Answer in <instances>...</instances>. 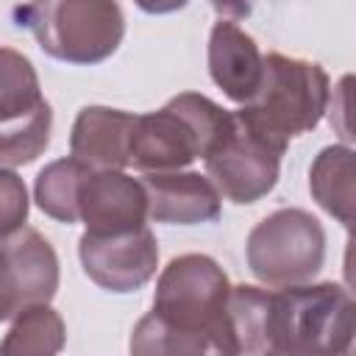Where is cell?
Instances as JSON below:
<instances>
[{
    "instance_id": "cell-8",
    "label": "cell",
    "mask_w": 356,
    "mask_h": 356,
    "mask_svg": "<svg viewBox=\"0 0 356 356\" xmlns=\"http://www.w3.org/2000/svg\"><path fill=\"white\" fill-rule=\"evenodd\" d=\"M56 289L58 256L36 228L0 239V323L31 303H50Z\"/></svg>"
},
{
    "instance_id": "cell-2",
    "label": "cell",
    "mask_w": 356,
    "mask_h": 356,
    "mask_svg": "<svg viewBox=\"0 0 356 356\" xmlns=\"http://www.w3.org/2000/svg\"><path fill=\"white\" fill-rule=\"evenodd\" d=\"M356 331V306L334 281L295 284L270 292L267 353H345Z\"/></svg>"
},
{
    "instance_id": "cell-5",
    "label": "cell",
    "mask_w": 356,
    "mask_h": 356,
    "mask_svg": "<svg viewBox=\"0 0 356 356\" xmlns=\"http://www.w3.org/2000/svg\"><path fill=\"white\" fill-rule=\"evenodd\" d=\"M17 22L50 58L86 67L114 56L125 36L117 0H31L17 8Z\"/></svg>"
},
{
    "instance_id": "cell-13",
    "label": "cell",
    "mask_w": 356,
    "mask_h": 356,
    "mask_svg": "<svg viewBox=\"0 0 356 356\" xmlns=\"http://www.w3.org/2000/svg\"><path fill=\"white\" fill-rule=\"evenodd\" d=\"M136 114L86 106L78 111L70 134V153L95 170H125L131 164V131Z\"/></svg>"
},
{
    "instance_id": "cell-19",
    "label": "cell",
    "mask_w": 356,
    "mask_h": 356,
    "mask_svg": "<svg viewBox=\"0 0 356 356\" xmlns=\"http://www.w3.org/2000/svg\"><path fill=\"white\" fill-rule=\"evenodd\" d=\"M28 189L22 178L0 167V239L19 231L28 220Z\"/></svg>"
},
{
    "instance_id": "cell-3",
    "label": "cell",
    "mask_w": 356,
    "mask_h": 356,
    "mask_svg": "<svg viewBox=\"0 0 356 356\" xmlns=\"http://www.w3.org/2000/svg\"><path fill=\"white\" fill-rule=\"evenodd\" d=\"M231 111L197 92H181L159 111L136 114L131 131V164L142 172L184 170L203 159L228 131Z\"/></svg>"
},
{
    "instance_id": "cell-4",
    "label": "cell",
    "mask_w": 356,
    "mask_h": 356,
    "mask_svg": "<svg viewBox=\"0 0 356 356\" xmlns=\"http://www.w3.org/2000/svg\"><path fill=\"white\" fill-rule=\"evenodd\" d=\"M331 100L328 72L306 58L267 53L256 95L239 108V117L256 131L289 145L323 120Z\"/></svg>"
},
{
    "instance_id": "cell-16",
    "label": "cell",
    "mask_w": 356,
    "mask_h": 356,
    "mask_svg": "<svg viewBox=\"0 0 356 356\" xmlns=\"http://www.w3.org/2000/svg\"><path fill=\"white\" fill-rule=\"evenodd\" d=\"M44 103L31 58L14 47H0V125L25 120Z\"/></svg>"
},
{
    "instance_id": "cell-1",
    "label": "cell",
    "mask_w": 356,
    "mask_h": 356,
    "mask_svg": "<svg viewBox=\"0 0 356 356\" xmlns=\"http://www.w3.org/2000/svg\"><path fill=\"white\" fill-rule=\"evenodd\" d=\"M225 270L206 253L175 256L156 281L153 312L131 334V353H231Z\"/></svg>"
},
{
    "instance_id": "cell-6",
    "label": "cell",
    "mask_w": 356,
    "mask_h": 356,
    "mask_svg": "<svg viewBox=\"0 0 356 356\" xmlns=\"http://www.w3.org/2000/svg\"><path fill=\"white\" fill-rule=\"evenodd\" d=\"M245 259L250 273L273 289L306 284L325 261V231L303 209H278L253 225Z\"/></svg>"
},
{
    "instance_id": "cell-15",
    "label": "cell",
    "mask_w": 356,
    "mask_h": 356,
    "mask_svg": "<svg viewBox=\"0 0 356 356\" xmlns=\"http://www.w3.org/2000/svg\"><path fill=\"white\" fill-rule=\"evenodd\" d=\"M64 320L47 303H31L14 314V323L0 342L6 356H53L64 348Z\"/></svg>"
},
{
    "instance_id": "cell-20",
    "label": "cell",
    "mask_w": 356,
    "mask_h": 356,
    "mask_svg": "<svg viewBox=\"0 0 356 356\" xmlns=\"http://www.w3.org/2000/svg\"><path fill=\"white\" fill-rule=\"evenodd\" d=\"M209 3L225 19H245V17H250V11L256 6V0H209Z\"/></svg>"
},
{
    "instance_id": "cell-7",
    "label": "cell",
    "mask_w": 356,
    "mask_h": 356,
    "mask_svg": "<svg viewBox=\"0 0 356 356\" xmlns=\"http://www.w3.org/2000/svg\"><path fill=\"white\" fill-rule=\"evenodd\" d=\"M284 153V142L256 131L239 117V111H231L228 131L203 161L220 195L234 203H256L278 184Z\"/></svg>"
},
{
    "instance_id": "cell-21",
    "label": "cell",
    "mask_w": 356,
    "mask_h": 356,
    "mask_svg": "<svg viewBox=\"0 0 356 356\" xmlns=\"http://www.w3.org/2000/svg\"><path fill=\"white\" fill-rule=\"evenodd\" d=\"M145 14H172L184 8L189 0H134Z\"/></svg>"
},
{
    "instance_id": "cell-12",
    "label": "cell",
    "mask_w": 356,
    "mask_h": 356,
    "mask_svg": "<svg viewBox=\"0 0 356 356\" xmlns=\"http://www.w3.org/2000/svg\"><path fill=\"white\" fill-rule=\"evenodd\" d=\"M264 56L253 36L234 19H220L209 33V72L228 100L245 106L261 83Z\"/></svg>"
},
{
    "instance_id": "cell-10",
    "label": "cell",
    "mask_w": 356,
    "mask_h": 356,
    "mask_svg": "<svg viewBox=\"0 0 356 356\" xmlns=\"http://www.w3.org/2000/svg\"><path fill=\"white\" fill-rule=\"evenodd\" d=\"M75 211H78V222L86 225V234L114 236L145 225L147 197L142 181L125 175L122 170L92 167L78 186Z\"/></svg>"
},
{
    "instance_id": "cell-18",
    "label": "cell",
    "mask_w": 356,
    "mask_h": 356,
    "mask_svg": "<svg viewBox=\"0 0 356 356\" xmlns=\"http://www.w3.org/2000/svg\"><path fill=\"white\" fill-rule=\"evenodd\" d=\"M53 108L42 106L36 114L0 125V167H25L36 161L50 145Z\"/></svg>"
},
{
    "instance_id": "cell-9",
    "label": "cell",
    "mask_w": 356,
    "mask_h": 356,
    "mask_svg": "<svg viewBox=\"0 0 356 356\" xmlns=\"http://www.w3.org/2000/svg\"><path fill=\"white\" fill-rule=\"evenodd\" d=\"M81 267L106 292H136L142 289L159 267V242L147 225L114 234V236H97L86 234L78 242Z\"/></svg>"
},
{
    "instance_id": "cell-11",
    "label": "cell",
    "mask_w": 356,
    "mask_h": 356,
    "mask_svg": "<svg viewBox=\"0 0 356 356\" xmlns=\"http://www.w3.org/2000/svg\"><path fill=\"white\" fill-rule=\"evenodd\" d=\"M142 189L147 197V217L153 222L197 225L214 222L222 211V195L214 181L200 172H142Z\"/></svg>"
},
{
    "instance_id": "cell-17",
    "label": "cell",
    "mask_w": 356,
    "mask_h": 356,
    "mask_svg": "<svg viewBox=\"0 0 356 356\" xmlns=\"http://www.w3.org/2000/svg\"><path fill=\"white\" fill-rule=\"evenodd\" d=\"M89 170L92 167L83 164L75 156L50 161L36 175V184H33V200H36V206L47 217H53L58 222H67V225L78 222L75 197H78V186H81V181H83V175Z\"/></svg>"
},
{
    "instance_id": "cell-14",
    "label": "cell",
    "mask_w": 356,
    "mask_h": 356,
    "mask_svg": "<svg viewBox=\"0 0 356 356\" xmlns=\"http://www.w3.org/2000/svg\"><path fill=\"white\" fill-rule=\"evenodd\" d=\"M353 150L348 145L323 147L309 170L312 197L345 228L353 222Z\"/></svg>"
}]
</instances>
